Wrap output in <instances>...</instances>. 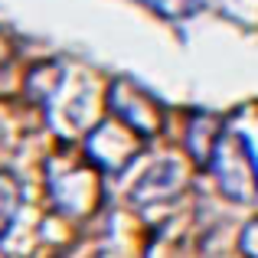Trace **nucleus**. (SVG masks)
Wrapping results in <instances>:
<instances>
[{"mask_svg":"<svg viewBox=\"0 0 258 258\" xmlns=\"http://www.w3.org/2000/svg\"><path fill=\"white\" fill-rule=\"evenodd\" d=\"M216 183L222 186V193L235 203H255L258 200V160L255 151L242 134L222 131L219 144L209 160Z\"/></svg>","mask_w":258,"mask_h":258,"instance_id":"nucleus-1","label":"nucleus"},{"mask_svg":"<svg viewBox=\"0 0 258 258\" xmlns=\"http://www.w3.org/2000/svg\"><path fill=\"white\" fill-rule=\"evenodd\" d=\"M141 134L131 131L124 121H101L98 127L92 131V138L85 141V154L98 170L114 173L121 170L124 164H131L134 157L141 154Z\"/></svg>","mask_w":258,"mask_h":258,"instance_id":"nucleus-2","label":"nucleus"},{"mask_svg":"<svg viewBox=\"0 0 258 258\" xmlns=\"http://www.w3.org/2000/svg\"><path fill=\"white\" fill-rule=\"evenodd\" d=\"M108 105H111L114 118L124 121V124L131 127V131H138L144 141L154 138V134L160 131V124H164L160 105L144 88H138L134 82H124V79H118V82L108 88Z\"/></svg>","mask_w":258,"mask_h":258,"instance_id":"nucleus-3","label":"nucleus"},{"mask_svg":"<svg viewBox=\"0 0 258 258\" xmlns=\"http://www.w3.org/2000/svg\"><path fill=\"white\" fill-rule=\"evenodd\" d=\"M88 164H92V160H88ZM88 164L76 167L69 176H62V173L49 176V183H52V186H49L52 203H56L62 213H69V216L92 213V209L98 206V200H101L98 186H95V170Z\"/></svg>","mask_w":258,"mask_h":258,"instance_id":"nucleus-4","label":"nucleus"},{"mask_svg":"<svg viewBox=\"0 0 258 258\" xmlns=\"http://www.w3.org/2000/svg\"><path fill=\"white\" fill-rule=\"evenodd\" d=\"M222 138V121L216 114H193V124H189V134H186V151L196 164L209 167L213 160V151Z\"/></svg>","mask_w":258,"mask_h":258,"instance_id":"nucleus-5","label":"nucleus"},{"mask_svg":"<svg viewBox=\"0 0 258 258\" xmlns=\"http://www.w3.org/2000/svg\"><path fill=\"white\" fill-rule=\"evenodd\" d=\"M173 173H180V164H176V160H164V164L154 167V170L134 186L131 200L134 203H154V200H167V196H173L176 189H180V183H183V180H170V183H167V176H173Z\"/></svg>","mask_w":258,"mask_h":258,"instance_id":"nucleus-6","label":"nucleus"},{"mask_svg":"<svg viewBox=\"0 0 258 258\" xmlns=\"http://www.w3.org/2000/svg\"><path fill=\"white\" fill-rule=\"evenodd\" d=\"M17 209H20V183H17L13 173L0 170V239H4L7 229L13 226Z\"/></svg>","mask_w":258,"mask_h":258,"instance_id":"nucleus-7","label":"nucleus"},{"mask_svg":"<svg viewBox=\"0 0 258 258\" xmlns=\"http://www.w3.org/2000/svg\"><path fill=\"white\" fill-rule=\"evenodd\" d=\"M10 69H13V49L4 36H0V82H10Z\"/></svg>","mask_w":258,"mask_h":258,"instance_id":"nucleus-8","label":"nucleus"},{"mask_svg":"<svg viewBox=\"0 0 258 258\" xmlns=\"http://www.w3.org/2000/svg\"><path fill=\"white\" fill-rule=\"evenodd\" d=\"M242 252H245L248 258H258V219L242 232Z\"/></svg>","mask_w":258,"mask_h":258,"instance_id":"nucleus-9","label":"nucleus"}]
</instances>
